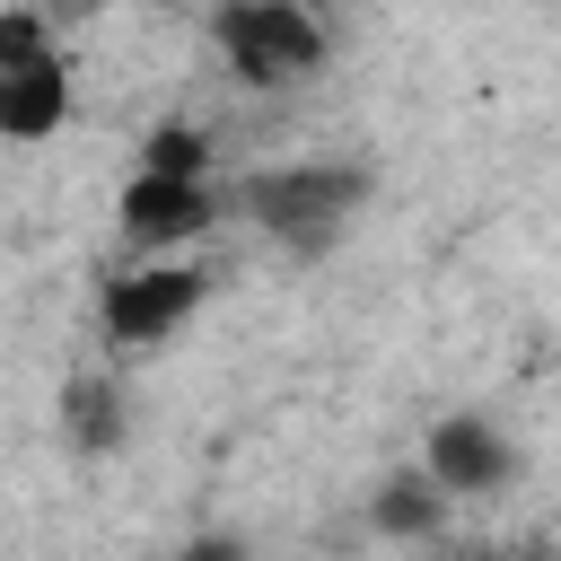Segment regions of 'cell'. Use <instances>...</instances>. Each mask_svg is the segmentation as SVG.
<instances>
[{
  "label": "cell",
  "instance_id": "6da1fadb",
  "mask_svg": "<svg viewBox=\"0 0 561 561\" xmlns=\"http://www.w3.org/2000/svg\"><path fill=\"white\" fill-rule=\"evenodd\" d=\"M245 210H254V228H263L280 254L316 263V254H333V245L359 228V210H368V167H359V158H280V167H263V175L245 184Z\"/></svg>",
  "mask_w": 561,
  "mask_h": 561
},
{
  "label": "cell",
  "instance_id": "7a4b0ae2",
  "mask_svg": "<svg viewBox=\"0 0 561 561\" xmlns=\"http://www.w3.org/2000/svg\"><path fill=\"white\" fill-rule=\"evenodd\" d=\"M210 44L245 88H298L333 53V35H324V18L307 0H219L210 9Z\"/></svg>",
  "mask_w": 561,
  "mask_h": 561
},
{
  "label": "cell",
  "instance_id": "3957f363",
  "mask_svg": "<svg viewBox=\"0 0 561 561\" xmlns=\"http://www.w3.org/2000/svg\"><path fill=\"white\" fill-rule=\"evenodd\" d=\"M202 298H210V272H202V263H140V272L105 280V307H96V324H105L114 359H131V351H158V342H175V333L193 324V307H202Z\"/></svg>",
  "mask_w": 561,
  "mask_h": 561
},
{
  "label": "cell",
  "instance_id": "277c9868",
  "mask_svg": "<svg viewBox=\"0 0 561 561\" xmlns=\"http://www.w3.org/2000/svg\"><path fill=\"white\" fill-rule=\"evenodd\" d=\"M61 114H70V79H61V53H53L44 18H0V131L44 140Z\"/></svg>",
  "mask_w": 561,
  "mask_h": 561
},
{
  "label": "cell",
  "instance_id": "5b68a950",
  "mask_svg": "<svg viewBox=\"0 0 561 561\" xmlns=\"http://www.w3.org/2000/svg\"><path fill=\"white\" fill-rule=\"evenodd\" d=\"M210 228V167H140L123 184V237L140 254H175Z\"/></svg>",
  "mask_w": 561,
  "mask_h": 561
},
{
  "label": "cell",
  "instance_id": "8992f818",
  "mask_svg": "<svg viewBox=\"0 0 561 561\" xmlns=\"http://www.w3.org/2000/svg\"><path fill=\"white\" fill-rule=\"evenodd\" d=\"M421 473L447 491V500H482V491H508L517 473V447L491 412H447L430 438H421Z\"/></svg>",
  "mask_w": 561,
  "mask_h": 561
},
{
  "label": "cell",
  "instance_id": "52a82bcc",
  "mask_svg": "<svg viewBox=\"0 0 561 561\" xmlns=\"http://www.w3.org/2000/svg\"><path fill=\"white\" fill-rule=\"evenodd\" d=\"M131 421H140V394H131L123 359H96V368H79L61 386V438H70V456H114L131 438Z\"/></svg>",
  "mask_w": 561,
  "mask_h": 561
},
{
  "label": "cell",
  "instance_id": "ba28073f",
  "mask_svg": "<svg viewBox=\"0 0 561 561\" xmlns=\"http://www.w3.org/2000/svg\"><path fill=\"white\" fill-rule=\"evenodd\" d=\"M447 508H456V500H447L421 465H403V473H386V482L368 491V526H377L386 543H430V535L447 526Z\"/></svg>",
  "mask_w": 561,
  "mask_h": 561
},
{
  "label": "cell",
  "instance_id": "9c48e42d",
  "mask_svg": "<svg viewBox=\"0 0 561 561\" xmlns=\"http://www.w3.org/2000/svg\"><path fill=\"white\" fill-rule=\"evenodd\" d=\"M175 561H245V543H237V535H193Z\"/></svg>",
  "mask_w": 561,
  "mask_h": 561
},
{
  "label": "cell",
  "instance_id": "30bf717a",
  "mask_svg": "<svg viewBox=\"0 0 561 561\" xmlns=\"http://www.w3.org/2000/svg\"><path fill=\"white\" fill-rule=\"evenodd\" d=\"M149 9H184V0H149Z\"/></svg>",
  "mask_w": 561,
  "mask_h": 561
}]
</instances>
